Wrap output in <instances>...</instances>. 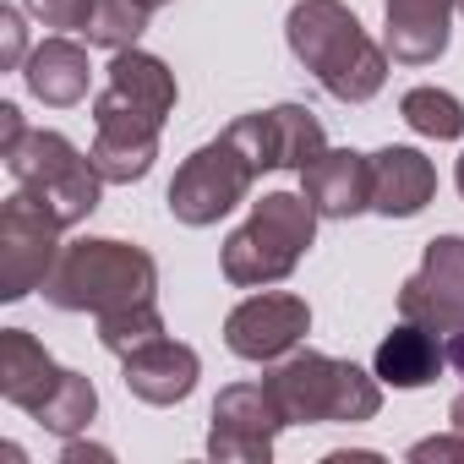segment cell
Returning <instances> with one entry per match:
<instances>
[{"label":"cell","mask_w":464,"mask_h":464,"mask_svg":"<svg viewBox=\"0 0 464 464\" xmlns=\"http://www.w3.org/2000/svg\"><path fill=\"white\" fill-rule=\"evenodd\" d=\"M0 159H6L12 180H17L34 202H44L66 229H72V224H82V218L99 208L104 186H110V180L99 175L93 153H82L72 137L44 131V126H28V131H23V142H17V148H6Z\"/></svg>","instance_id":"cell-5"},{"label":"cell","mask_w":464,"mask_h":464,"mask_svg":"<svg viewBox=\"0 0 464 464\" xmlns=\"http://www.w3.org/2000/svg\"><path fill=\"white\" fill-rule=\"evenodd\" d=\"M453 12H459V0H382V17H388L382 50L404 66H431L448 50Z\"/></svg>","instance_id":"cell-16"},{"label":"cell","mask_w":464,"mask_h":464,"mask_svg":"<svg viewBox=\"0 0 464 464\" xmlns=\"http://www.w3.org/2000/svg\"><path fill=\"white\" fill-rule=\"evenodd\" d=\"M23 82L39 104L50 110H72L88 99V82H93V66H88V50L66 34H50L44 44H34V55L23 61Z\"/></svg>","instance_id":"cell-18"},{"label":"cell","mask_w":464,"mask_h":464,"mask_svg":"<svg viewBox=\"0 0 464 464\" xmlns=\"http://www.w3.org/2000/svg\"><path fill=\"white\" fill-rule=\"evenodd\" d=\"M263 382L279 399L290 426H355L382 410L377 372H361V366L317 355V350H290L285 361H274V372Z\"/></svg>","instance_id":"cell-2"},{"label":"cell","mask_w":464,"mask_h":464,"mask_svg":"<svg viewBox=\"0 0 464 464\" xmlns=\"http://www.w3.org/2000/svg\"><path fill=\"white\" fill-rule=\"evenodd\" d=\"M399 115H404L410 131H420L431 142H459L464 137V104L442 88H410L399 99Z\"/></svg>","instance_id":"cell-22"},{"label":"cell","mask_w":464,"mask_h":464,"mask_svg":"<svg viewBox=\"0 0 464 464\" xmlns=\"http://www.w3.org/2000/svg\"><path fill=\"white\" fill-rule=\"evenodd\" d=\"M257 175H263V169L246 159V148L229 137V131H218V137L202 142V148L175 169V180H169V213H175V224H186V229L218 224L224 213H236V208L246 202V191H252Z\"/></svg>","instance_id":"cell-6"},{"label":"cell","mask_w":464,"mask_h":464,"mask_svg":"<svg viewBox=\"0 0 464 464\" xmlns=\"http://www.w3.org/2000/svg\"><path fill=\"white\" fill-rule=\"evenodd\" d=\"M148 17L153 12L142 6V0H99L93 23H88V44H99V50H131L142 39Z\"/></svg>","instance_id":"cell-24"},{"label":"cell","mask_w":464,"mask_h":464,"mask_svg":"<svg viewBox=\"0 0 464 464\" xmlns=\"http://www.w3.org/2000/svg\"><path fill=\"white\" fill-rule=\"evenodd\" d=\"M28 28H23V6H0V66L6 72H23L28 61Z\"/></svg>","instance_id":"cell-26"},{"label":"cell","mask_w":464,"mask_h":464,"mask_svg":"<svg viewBox=\"0 0 464 464\" xmlns=\"http://www.w3.org/2000/svg\"><path fill=\"white\" fill-rule=\"evenodd\" d=\"M285 39L295 61L323 82V93L339 104H366L388 82V50L366 39L361 17L344 0H295L285 17Z\"/></svg>","instance_id":"cell-1"},{"label":"cell","mask_w":464,"mask_h":464,"mask_svg":"<svg viewBox=\"0 0 464 464\" xmlns=\"http://www.w3.org/2000/svg\"><path fill=\"white\" fill-rule=\"evenodd\" d=\"M159 131L153 121H137V115H93V164L110 186H131L153 169L159 159Z\"/></svg>","instance_id":"cell-19"},{"label":"cell","mask_w":464,"mask_h":464,"mask_svg":"<svg viewBox=\"0 0 464 464\" xmlns=\"http://www.w3.org/2000/svg\"><path fill=\"white\" fill-rule=\"evenodd\" d=\"M437 197V169L420 148H382L372 153V213L415 218Z\"/></svg>","instance_id":"cell-17"},{"label":"cell","mask_w":464,"mask_h":464,"mask_svg":"<svg viewBox=\"0 0 464 464\" xmlns=\"http://www.w3.org/2000/svg\"><path fill=\"white\" fill-rule=\"evenodd\" d=\"M285 426L290 420H285L279 399L268 393V382H236L213 399L208 459H218V464H268Z\"/></svg>","instance_id":"cell-8"},{"label":"cell","mask_w":464,"mask_h":464,"mask_svg":"<svg viewBox=\"0 0 464 464\" xmlns=\"http://www.w3.org/2000/svg\"><path fill=\"white\" fill-rule=\"evenodd\" d=\"M301 191L317 208V218H355L372 213V159L355 148H323L301 169Z\"/></svg>","instance_id":"cell-13"},{"label":"cell","mask_w":464,"mask_h":464,"mask_svg":"<svg viewBox=\"0 0 464 464\" xmlns=\"http://www.w3.org/2000/svg\"><path fill=\"white\" fill-rule=\"evenodd\" d=\"M93 6H99V0H23V12H28L34 23L55 28V34H88Z\"/></svg>","instance_id":"cell-25"},{"label":"cell","mask_w":464,"mask_h":464,"mask_svg":"<svg viewBox=\"0 0 464 464\" xmlns=\"http://www.w3.org/2000/svg\"><path fill=\"white\" fill-rule=\"evenodd\" d=\"M399 317L437 328V334H464V236H437L426 241L420 268L399 290Z\"/></svg>","instance_id":"cell-9"},{"label":"cell","mask_w":464,"mask_h":464,"mask_svg":"<svg viewBox=\"0 0 464 464\" xmlns=\"http://www.w3.org/2000/svg\"><path fill=\"white\" fill-rule=\"evenodd\" d=\"M180 88H175V72L148 55V50H115L110 72H104V93L93 99V115H137V121H153L164 126L169 110H175Z\"/></svg>","instance_id":"cell-12"},{"label":"cell","mask_w":464,"mask_h":464,"mask_svg":"<svg viewBox=\"0 0 464 464\" xmlns=\"http://www.w3.org/2000/svg\"><path fill=\"white\" fill-rule=\"evenodd\" d=\"M224 131L246 148V159L257 169H306L328 148L323 121L306 104H274V110H257V115L229 121Z\"/></svg>","instance_id":"cell-11"},{"label":"cell","mask_w":464,"mask_h":464,"mask_svg":"<svg viewBox=\"0 0 464 464\" xmlns=\"http://www.w3.org/2000/svg\"><path fill=\"white\" fill-rule=\"evenodd\" d=\"M23 131H28L23 110H17V104H0V153H6V148H17V142H23Z\"/></svg>","instance_id":"cell-28"},{"label":"cell","mask_w":464,"mask_h":464,"mask_svg":"<svg viewBox=\"0 0 464 464\" xmlns=\"http://www.w3.org/2000/svg\"><path fill=\"white\" fill-rule=\"evenodd\" d=\"M312 334V306L301 295H246L236 312L224 317V344L229 355L241 361H257V366H274L285 361L301 339Z\"/></svg>","instance_id":"cell-10"},{"label":"cell","mask_w":464,"mask_h":464,"mask_svg":"<svg viewBox=\"0 0 464 464\" xmlns=\"http://www.w3.org/2000/svg\"><path fill=\"white\" fill-rule=\"evenodd\" d=\"M153 339H164V317H159V301H137V306H121V312H104L99 317V344L110 350V355H131V350H142V344H153Z\"/></svg>","instance_id":"cell-23"},{"label":"cell","mask_w":464,"mask_h":464,"mask_svg":"<svg viewBox=\"0 0 464 464\" xmlns=\"http://www.w3.org/2000/svg\"><path fill=\"white\" fill-rule=\"evenodd\" d=\"M66 366H55V355L28 334V328H0V399L12 410L39 415L50 404V393L61 388Z\"/></svg>","instance_id":"cell-15"},{"label":"cell","mask_w":464,"mask_h":464,"mask_svg":"<svg viewBox=\"0 0 464 464\" xmlns=\"http://www.w3.org/2000/svg\"><path fill=\"white\" fill-rule=\"evenodd\" d=\"M453 180H459V191H464V159H459V169H453Z\"/></svg>","instance_id":"cell-33"},{"label":"cell","mask_w":464,"mask_h":464,"mask_svg":"<svg viewBox=\"0 0 464 464\" xmlns=\"http://www.w3.org/2000/svg\"><path fill=\"white\" fill-rule=\"evenodd\" d=\"M159 295V263L131 246V241H104V236H88V241H72L44 285V301L61 306V312H121V306H137V301H153Z\"/></svg>","instance_id":"cell-3"},{"label":"cell","mask_w":464,"mask_h":464,"mask_svg":"<svg viewBox=\"0 0 464 464\" xmlns=\"http://www.w3.org/2000/svg\"><path fill=\"white\" fill-rule=\"evenodd\" d=\"M121 377H126V393H131V399L164 410V404H180V399L197 388L202 361H197L191 344L153 339V344H142V350H131V355L121 361Z\"/></svg>","instance_id":"cell-14"},{"label":"cell","mask_w":464,"mask_h":464,"mask_svg":"<svg viewBox=\"0 0 464 464\" xmlns=\"http://www.w3.org/2000/svg\"><path fill=\"white\" fill-rule=\"evenodd\" d=\"M142 6H148V12H164V6H169V0H142Z\"/></svg>","instance_id":"cell-32"},{"label":"cell","mask_w":464,"mask_h":464,"mask_svg":"<svg viewBox=\"0 0 464 464\" xmlns=\"http://www.w3.org/2000/svg\"><path fill=\"white\" fill-rule=\"evenodd\" d=\"M448 366L464 377V334H453V339H448Z\"/></svg>","instance_id":"cell-30"},{"label":"cell","mask_w":464,"mask_h":464,"mask_svg":"<svg viewBox=\"0 0 464 464\" xmlns=\"http://www.w3.org/2000/svg\"><path fill=\"white\" fill-rule=\"evenodd\" d=\"M61 218L34 202L23 186L0 202V301H23L34 290L50 285L55 263H61Z\"/></svg>","instance_id":"cell-7"},{"label":"cell","mask_w":464,"mask_h":464,"mask_svg":"<svg viewBox=\"0 0 464 464\" xmlns=\"http://www.w3.org/2000/svg\"><path fill=\"white\" fill-rule=\"evenodd\" d=\"M448 420H453V431H464V393H459V399L448 404Z\"/></svg>","instance_id":"cell-31"},{"label":"cell","mask_w":464,"mask_h":464,"mask_svg":"<svg viewBox=\"0 0 464 464\" xmlns=\"http://www.w3.org/2000/svg\"><path fill=\"white\" fill-rule=\"evenodd\" d=\"M448 366V344L437 328H420L410 317H399V328L377 344V361L372 372L388 382V388H426L437 382V372Z\"/></svg>","instance_id":"cell-20"},{"label":"cell","mask_w":464,"mask_h":464,"mask_svg":"<svg viewBox=\"0 0 464 464\" xmlns=\"http://www.w3.org/2000/svg\"><path fill=\"white\" fill-rule=\"evenodd\" d=\"M410 459H415V464H431V459H453V464H464V431H453V437H426V442L410 448Z\"/></svg>","instance_id":"cell-27"},{"label":"cell","mask_w":464,"mask_h":464,"mask_svg":"<svg viewBox=\"0 0 464 464\" xmlns=\"http://www.w3.org/2000/svg\"><path fill=\"white\" fill-rule=\"evenodd\" d=\"M82 459H110V448H82L77 437L66 442V464H82Z\"/></svg>","instance_id":"cell-29"},{"label":"cell","mask_w":464,"mask_h":464,"mask_svg":"<svg viewBox=\"0 0 464 464\" xmlns=\"http://www.w3.org/2000/svg\"><path fill=\"white\" fill-rule=\"evenodd\" d=\"M312 241H317V208L306 202V191H268L263 202H252V218L224 241L218 268L236 290H263L290 279Z\"/></svg>","instance_id":"cell-4"},{"label":"cell","mask_w":464,"mask_h":464,"mask_svg":"<svg viewBox=\"0 0 464 464\" xmlns=\"http://www.w3.org/2000/svg\"><path fill=\"white\" fill-rule=\"evenodd\" d=\"M459 12H464V0H459Z\"/></svg>","instance_id":"cell-34"},{"label":"cell","mask_w":464,"mask_h":464,"mask_svg":"<svg viewBox=\"0 0 464 464\" xmlns=\"http://www.w3.org/2000/svg\"><path fill=\"white\" fill-rule=\"evenodd\" d=\"M93 415H99V388L82 377V372H66L61 377V388L50 393V404L34 415L50 437H61V442H72V437H82L88 426H93Z\"/></svg>","instance_id":"cell-21"}]
</instances>
